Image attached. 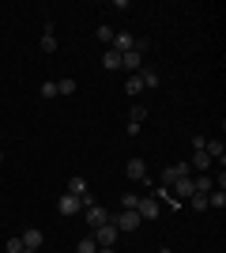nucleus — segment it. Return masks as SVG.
<instances>
[{
  "label": "nucleus",
  "instance_id": "obj_1",
  "mask_svg": "<svg viewBox=\"0 0 226 253\" xmlns=\"http://www.w3.org/2000/svg\"><path fill=\"white\" fill-rule=\"evenodd\" d=\"M109 223L117 227V234H129V231H136L143 219L136 215V211H117V215H109Z\"/></svg>",
  "mask_w": 226,
  "mask_h": 253
},
{
  "label": "nucleus",
  "instance_id": "obj_2",
  "mask_svg": "<svg viewBox=\"0 0 226 253\" xmlns=\"http://www.w3.org/2000/svg\"><path fill=\"white\" fill-rule=\"evenodd\" d=\"M91 238L98 242V250H113V242H117V227H113V223H102L98 231H91Z\"/></svg>",
  "mask_w": 226,
  "mask_h": 253
},
{
  "label": "nucleus",
  "instance_id": "obj_3",
  "mask_svg": "<svg viewBox=\"0 0 226 253\" xmlns=\"http://www.w3.org/2000/svg\"><path fill=\"white\" fill-rule=\"evenodd\" d=\"M83 219H87V227H91V231H98L102 223H109V211L102 208V204H91V208H83Z\"/></svg>",
  "mask_w": 226,
  "mask_h": 253
},
{
  "label": "nucleus",
  "instance_id": "obj_4",
  "mask_svg": "<svg viewBox=\"0 0 226 253\" xmlns=\"http://www.w3.org/2000/svg\"><path fill=\"white\" fill-rule=\"evenodd\" d=\"M57 211H61L65 219H72V215H79V211H83V204H79V197H72V193H65V197L57 201Z\"/></svg>",
  "mask_w": 226,
  "mask_h": 253
},
{
  "label": "nucleus",
  "instance_id": "obj_5",
  "mask_svg": "<svg viewBox=\"0 0 226 253\" xmlns=\"http://www.w3.org/2000/svg\"><path fill=\"white\" fill-rule=\"evenodd\" d=\"M177 178H189V163H173V167L162 170V189H170Z\"/></svg>",
  "mask_w": 226,
  "mask_h": 253
},
{
  "label": "nucleus",
  "instance_id": "obj_6",
  "mask_svg": "<svg viewBox=\"0 0 226 253\" xmlns=\"http://www.w3.org/2000/svg\"><path fill=\"white\" fill-rule=\"evenodd\" d=\"M121 68H125L129 76H136V72L143 68V53H140V49H129V53H121Z\"/></svg>",
  "mask_w": 226,
  "mask_h": 253
},
{
  "label": "nucleus",
  "instance_id": "obj_7",
  "mask_svg": "<svg viewBox=\"0 0 226 253\" xmlns=\"http://www.w3.org/2000/svg\"><path fill=\"white\" fill-rule=\"evenodd\" d=\"M136 215H140L143 223L159 219V201H155V197H140V208H136Z\"/></svg>",
  "mask_w": 226,
  "mask_h": 253
},
{
  "label": "nucleus",
  "instance_id": "obj_8",
  "mask_svg": "<svg viewBox=\"0 0 226 253\" xmlns=\"http://www.w3.org/2000/svg\"><path fill=\"white\" fill-rule=\"evenodd\" d=\"M204 151L211 155V163H219V167L226 163V144L223 140H204Z\"/></svg>",
  "mask_w": 226,
  "mask_h": 253
},
{
  "label": "nucleus",
  "instance_id": "obj_9",
  "mask_svg": "<svg viewBox=\"0 0 226 253\" xmlns=\"http://www.w3.org/2000/svg\"><path fill=\"white\" fill-rule=\"evenodd\" d=\"M129 181H147V163L143 159H129Z\"/></svg>",
  "mask_w": 226,
  "mask_h": 253
},
{
  "label": "nucleus",
  "instance_id": "obj_10",
  "mask_svg": "<svg viewBox=\"0 0 226 253\" xmlns=\"http://www.w3.org/2000/svg\"><path fill=\"white\" fill-rule=\"evenodd\" d=\"M189 167L200 170V174H207V170L215 167V163H211V155H207V151H193V163H189Z\"/></svg>",
  "mask_w": 226,
  "mask_h": 253
},
{
  "label": "nucleus",
  "instance_id": "obj_11",
  "mask_svg": "<svg viewBox=\"0 0 226 253\" xmlns=\"http://www.w3.org/2000/svg\"><path fill=\"white\" fill-rule=\"evenodd\" d=\"M38 246H42V231H38V227H27V231H23V250H38Z\"/></svg>",
  "mask_w": 226,
  "mask_h": 253
},
{
  "label": "nucleus",
  "instance_id": "obj_12",
  "mask_svg": "<svg viewBox=\"0 0 226 253\" xmlns=\"http://www.w3.org/2000/svg\"><path fill=\"white\" fill-rule=\"evenodd\" d=\"M132 45H136V38H129V34H113V42H109V49H113V53H129Z\"/></svg>",
  "mask_w": 226,
  "mask_h": 253
},
{
  "label": "nucleus",
  "instance_id": "obj_13",
  "mask_svg": "<svg viewBox=\"0 0 226 253\" xmlns=\"http://www.w3.org/2000/svg\"><path fill=\"white\" fill-rule=\"evenodd\" d=\"M136 76H140L143 91H151V87H159V72H155V68H147V64H143V68H140V72H136Z\"/></svg>",
  "mask_w": 226,
  "mask_h": 253
},
{
  "label": "nucleus",
  "instance_id": "obj_14",
  "mask_svg": "<svg viewBox=\"0 0 226 253\" xmlns=\"http://www.w3.org/2000/svg\"><path fill=\"white\" fill-rule=\"evenodd\" d=\"M57 34H53V23H45V34H42V53H57Z\"/></svg>",
  "mask_w": 226,
  "mask_h": 253
},
{
  "label": "nucleus",
  "instance_id": "obj_15",
  "mask_svg": "<svg viewBox=\"0 0 226 253\" xmlns=\"http://www.w3.org/2000/svg\"><path fill=\"white\" fill-rule=\"evenodd\" d=\"M129 121H132V125H143V121H147V106H143V102H132L129 106Z\"/></svg>",
  "mask_w": 226,
  "mask_h": 253
},
{
  "label": "nucleus",
  "instance_id": "obj_16",
  "mask_svg": "<svg viewBox=\"0 0 226 253\" xmlns=\"http://www.w3.org/2000/svg\"><path fill=\"white\" fill-rule=\"evenodd\" d=\"M207 208H219V211H223L226 208V189H211V193H207Z\"/></svg>",
  "mask_w": 226,
  "mask_h": 253
},
{
  "label": "nucleus",
  "instance_id": "obj_17",
  "mask_svg": "<svg viewBox=\"0 0 226 253\" xmlns=\"http://www.w3.org/2000/svg\"><path fill=\"white\" fill-rule=\"evenodd\" d=\"M68 193H72V197H83V193H87V178H79V174L68 178Z\"/></svg>",
  "mask_w": 226,
  "mask_h": 253
},
{
  "label": "nucleus",
  "instance_id": "obj_18",
  "mask_svg": "<svg viewBox=\"0 0 226 253\" xmlns=\"http://www.w3.org/2000/svg\"><path fill=\"white\" fill-rule=\"evenodd\" d=\"M193 185H196V193H211V189H215V181L207 178V174H196V178H193Z\"/></svg>",
  "mask_w": 226,
  "mask_h": 253
},
{
  "label": "nucleus",
  "instance_id": "obj_19",
  "mask_svg": "<svg viewBox=\"0 0 226 253\" xmlns=\"http://www.w3.org/2000/svg\"><path fill=\"white\" fill-rule=\"evenodd\" d=\"M140 91H143V84H140V76H129V80H125V95H140Z\"/></svg>",
  "mask_w": 226,
  "mask_h": 253
},
{
  "label": "nucleus",
  "instance_id": "obj_20",
  "mask_svg": "<svg viewBox=\"0 0 226 253\" xmlns=\"http://www.w3.org/2000/svg\"><path fill=\"white\" fill-rule=\"evenodd\" d=\"M75 253H98V242L87 234V238H79V246H75Z\"/></svg>",
  "mask_w": 226,
  "mask_h": 253
},
{
  "label": "nucleus",
  "instance_id": "obj_21",
  "mask_svg": "<svg viewBox=\"0 0 226 253\" xmlns=\"http://www.w3.org/2000/svg\"><path fill=\"white\" fill-rule=\"evenodd\" d=\"M121 204H125V211H136V208H140V193H125Z\"/></svg>",
  "mask_w": 226,
  "mask_h": 253
},
{
  "label": "nucleus",
  "instance_id": "obj_22",
  "mask_svg": "<svg viewBox=\"0 0 226 253\" xmlns=\"http://www.w3.org/2000/svg\"><path fill=\"white\" fill-rule=\"evenodd\" d=\"M102 64H106V68H121V53L106 49V53H102Z\"/></svg>",
  "mask_w": 226,
  "mask_h": 253
},
{
  "label": "nucleus",
  "instance_id": "obj_23",
  "mask_svg": "<svg viewBox=\"0 0 226 253\" xmlns=\"http://www.w3.org/2000/svg\"><path fill=\"white\" fill-rule=\"evenodd\" d=\"M189 204H193L196 211H207V193H193V197H189Z\"/></svg>",
  "mask_w": 226,
  "mask_h": 253
},
{
  "label": "nucleus",
  "instance_id": "obj_24",
  "mask_svg": "<svg viewBox=\"0 0 226 253\" xmlns=\"http://www.w3.org/2000/svg\"><path fill=\"white\" fill-rule=\"evenodd\" d=\"M57 95H75V80H61V84H57Z\"/></svg>",
  "mask_w": 226,
  "mask_h": 253
},
{
  "label": "nucleus",
  "instance_id": "obj_25",
  "mask_svg": "<svg viewBox=\"0 0 226 253\" xmlns=\"http://www.w3.org/2000/svg\"><path fill=\"white\" fill-rule=\"evenodd\" d=\"M113 34H117V31H113V27H98V42H113Z\"/></svg>",
  "mask_w": 226,
  "mask_h": 253
},
{
  "label": "nucleus",
  "instance_id": "obj_26",
  "mask_svg": "<svg viewBox=\"0 0 226 253\" xmlns=\"http://www.w3.org/2000/svg\"><path fill=\"white\" fill-rule=\"evenodd\" d=\"M42 98H57V84H53V80H45V84H42Z\"/></svg>",
  "mask_w": 226,
  "mask_h": 253
},
{
  "label": "nucleus",
  "instance_id": "obj_27",
  "mask_svg": "<svg viewBox=\"0 0 226 253\" xmlns=\"http://www.w3.org/2000/svg\"><path fill=\"white\" fill-rule=\"evenodd\" d=\"M23 253H38V250H23Z\"/></svg>",
  "mask_w": 226,
  "mask_h": 253
}]
</instances>
